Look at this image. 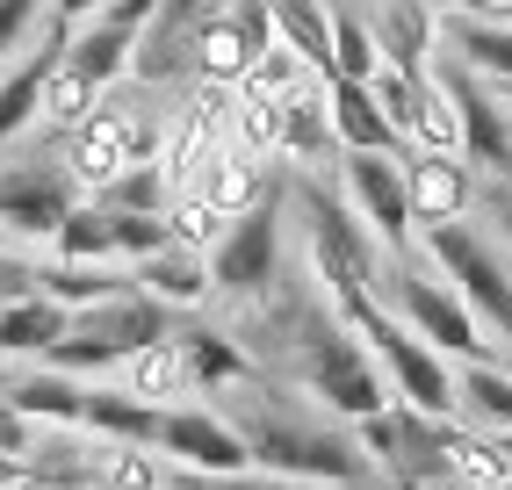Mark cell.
Listing matches in <instances>:
<instances>
[{"label":"cell","instance_id":"cell-21","mask_svg":"<svg viewBox=\"0 0 512 490\" xmlns=\"http://www.w3.org/2000/svg\"><path fill=\"white\" fill-rule=\"evenodd\" d=\"M80 433L101 440V447H152V440H159V411L138 404L130 390H116V382H87V397H80Z\"/></svg>","mask_w":512,"mask_h":490},{"label":"cell","instance_id":"cell-22","mask_svg":"<svg viewBox=\"0 0 512 490\" xmlns=\"http://www.w3.org/2000/svg\"><path fill=\"white\" fill-rule=\"evenodd\" d=\"M138 37L145 29H130L116 15H94V22H80L73 37H65V65H73L87 87H116L130 73V58H138Z\"/></svg>","mask_w":512,"mask_h":490},{"label":"cell","instance_id":"cell-27","mask_svg":"<svg viewBox=\"0 0 512 490\" xmlns=\"http://www.w3.org/2000/svg\"><path fill=\"white\" fill-rule=\"evenodd\" d=\"M123 289H138L130 282V267H87V260H37V296H51L58 310H94V303H109Z\"/></svg>","mask_w":512,"mask_h":490},{"label":"cell","instance_id":"cell-23","mask_svg":"<svg viewBox=\"0 0 512 490\" xmlns=\"http://www.w3.org/2000/svg\"><path fill=\"white\" fill-rule=\"evenodd\" d=\"M448 51L469 80L484 87H512V22L498 15H448Z\"/></svg>","mask_w":512,"mask_h":490},{"label":"cell","instance_id":"cell-33","mask_svg":"<svg viewBox=\"0 0 512 490\" xmlns=\"http://www.w3.org/2000/svg\"><path fill=\"white\" fill-rule=\"evenodd\" d=\"M166 454H152V447H101L94 440V490H159L166 483Z\"/></svg>","mask_w":512,"mask_h":490},{"label":"cell","instance_id":"cell-49","mask_svg":"<svg viewBox=\"0 0 512 490\" xmlns=\"http://www.w3.org/2000/svg\"><path fill=\"white\" fill-rule=\"evenodd\" d=\"M498 8H512V0H498Z\"/></svg>","mask_w":512,"mask_h":490},{"label":"cell","instance_id":"cell-18","mask_svg":"<svg viewBox=\"0 0 512 490\" xmlns=\"http://www.w3.org/2000/svg\"><path fill=\"white\" fill-rule=\"evenodd\" d=\"M80 397H87V382L58 375L44 361H29L22 375L0 382V404H8V411H22L29 426H65V433H80Z\"/></svg>","mask_w":512,"mask_h":490},{"label":"cell","instance_id":"cell-16","mask_svg":"<svg viewBox=\"0 0 512 490\" xmlns=\"http://www.w3.org/2000/svg\"><path fill=\"white\" fill-rule=\"evenodd\" d=\"M181 195H202V202H210L217 217L231 224V217H246V209H260V202L275 195V188H267V166H260L253 152H238V145H217L210 159L195 166V181H188Z\"/></svg>","mask_w":512,"mask_h":490},{"label":"cell","instance_id":"cell-32","mask_svg":"<svg viewBox=\"0 0 512 490\" xmlns=\"http://www.w3.org/2000/svg\"><path fill=\"white\" fill-rule=\"evenodd\" d=\"M311 80H318V73H311V65H303L296 51L267 44V51H260L253 65H246V80H238L231 94H238V101H267V109H282V101H289L296 87H311Z\"/></svg>","mask_w":512,"mask_h":490},{"label":"cell","instance_id":"cell-52","mask_svg":"<svg viewBox=\"0 0 512 490\" xmlns=\"http://www.w3.org/2000/svg\"><path fill=\"white\" fill-rule=\"evenodd\" d=\"M505 94H512V87H505Z\"/></svg>","mask_w":512,"mask_h":490},{"label":"cell","instance_id":"cell-36","mask_svg":"<svg viewBox=\"0 0 512 490\" xmlns=\"http://www.w3.org/2000/svg\"><path fill=\"white\" fill-rule=\"evenodd\" d=\"M325 15H332V80H375L383 73L368 15H354V8H325Z\"/></svg>","mask_w":512,"mask_h":490},{"label":"cell","instance_id":"cell-37","mask_svg":"<svg viewBox=\"0 0 512 490\" xmlns=\"http://www.w3.org/2000/svg\"><path fill=\"white\" fill-rule=\"evenodd\" d=\"M166 238L188 245V253H210V245L224 238V217L202 195H174V202H166Z\"/></svg>","mask_w":512,"mask_h":490},{"label":"cell","instance_id":"cell-41","mask_svg":"<svg viewBox=\"0 0 512 490\" xmlns=\"http://www.w3.org/2000/svg\"><path fill=\"white\" fill-rule=\"evenodd\" d=\"M101 8H109V0H51V29H58V37H73V29L94 22Z\"/></svg>","mask_w":512,"mask_h":490},{"label":"cell","instance_id":"cell-19","mask_svg":"<svg viewBox=\"0 0 512 490\" xmlns=\"http://www.w3.org/2000/svg\"><path fill=\"white\" fill-rule=\"evenodd\" d=\"M130 282H138L159 310H195V303L217 296V289H210V253H188V245H174V238L130 267Z\"/></svg>","mask_w":512,"mask_h":490},{"label":"cell","instance_id":"cell-40","mask_svg":"<svg viewBox=\"0 0 512 490\" xmlns=\"http://www.w3.org/2000/svg\"><path fill=\"white\" fill-rule=\"evenodd\" d=\"M29 440H37V426H29L22 411H8V404H0V462H22V454H29Z\"/></svg>","mask_w":512,"mask_h":490},{"label":"cell","instance_id":"cell-3","mask_svg":"<svg viewBox=\"0 0 512 490\" xmlns=\"http://www.w3.org/2000/svg\"><path fill=\"white\" fill-rule=\"evenodd\" d=\"M174 310H159L145 289H123V296H109V303H94V310H73V325H65V339L44 354V368H58V375H109V368H123L138 346H152V339H174Z\"/></svg>","mask_w":512,"mask_h":490},{"label":"cell","instance_id":"cell-44","mask_svg":"<svg viewBox=\"0 0 512 490\" xmlns=\"http://www.w3.org/2000/svg\"><path fill=\"white\" fill-rule=\"evenodd\" d=\"M426 8H433V15H491L498 0H426Z\"/></svg>","mask_w":512,"mask_h":490},{"label":"cell","instance_id":"cell-5","mask_svg":"<svg viewBox=\"0 0 512 490\" xmlns=\"http://www.w3.org/2000/svg\"><path fill=\"white\" fill-rule=\"evenodd\" d=\"M375 296H383V310L412 332V339H426L433 354H455V361H491V346H484V332H476V318H469V303L440 282V274L426 267V260H412V253H397L390 260V282H375Z\"/></svg>","mask_w":512,"mask_h":490},{"label":"cell","instance_id":"cell-13","mask_svg":"<svg viewBox=\"0 0 512 490\" xmlns=\"http://www.w3.org/2000/svg\"><path fill=\"white\" fill-rule=\"evenodd\" d=\"M73 173L65 166H44V159H29V166H8L0 173V231L8 238H58V224L73 217Z\"/></svg>","mask_w":512,"mask_h":490},{"label":"cell","instance_id":"cell-28","mask_svg":"<svg viewBox=\"0 0 512 490\" xmlns=\"http://www.w3.org/2000/svg\"><path fill=\"white\" fill-rule=\"evenodd\" d=\"M65 325H73V310H58L51 296H22L0 310V361H44L51 346L65 339Z\"/></svg>","mask_w":512,"mask_h":490},{"label":"cell","instance_id":"cell-47","mask_svg":"<svg viewBox=\"0 0 512 490\" xmlns=\"http://www.w3.org/2000/svg\"><path fill=\"white\" fill-rule=\"evenodd\" d=\"M491 15H498V22H512V8H491Z\"/></svg>","mask_w":512,"mask_h":490},{"label":"cell","instance_id":"cell-4","mask_svg":"<svg viewBox=\"0 0 512 490\" xmlns=\"http://www.w3.org/2000/svg\"><path fill=\"white\" fill-rule=\"evenodd\" d=\"M419 260L469 303L476 332L505 339V361H512V267H505L498 245L476 238L469 224H433V231H419Z\"/></svg>","mask_w":512,"mask_h":490},{"label":"cell","instance_id":"cell-39","mask_svg":"<svg viewBox=\"0 0 512 490\" xmlns=\"http://www.w3.org/2000/svg\"><path fill=\"white\" fill-rule=\"evenodd\" d=\"M22 296H37V260L0 245V303H22Z\"/></svg>","mask_w":512,"mask_h":490},{"label":"cell","instance_id":"cell-38","mask_svg":"<svg viewBox=\"0 0 512 490\" xmlns=\"http://www.w3.org/2000/svg\"><path fill=\"white\" fill-rule=\"evenodd\" d=\"M37 15H44V0H0V65L22 58V37L37 29Z\"/></svg>","mask_w":512,"mask_h":490},{"label":"cell","instance_id":"cell-43","mask_svg":"<svg viewBox=\"0 0 512 490\" xmlns=\"http://www.w3.org/2000/svg\"><path fill=\"white\" fill-rule=\"evenodd\" d=\"M217 490H318V483H289V476H260V469H246V476H224Z\"/></svg>","mask_w":512,"mask_h":490},{"label":"cell","instance_id":"cell-7","mask_svg":"<svg viewBox=\"0 0 512 490\" xmlns=\"http://www.w3.org/2000/svg\"><path fill=\"white\" fill-rule=\"evenodd\" d=\"M159 159V123L145 109H94L73 137H65V173H73V188L80 195H101L116 181V173L130 166H152Z\"/></svg>","mask_w":512,"mask_h":490},{"label":"cell","instance_id":"cell-10","mask_svg":"<svg viewBox=\"0 0 512 490\" xmlns=\"http://www.w3.org/2000/svg\"><path fill=\"white\" fill-rule=\"evenodd\" d=\"M275 44V29H267V8L260 0H238V8H224V15H202L195 29H188V65H195V80L202 87H238L246 80V65Z\"/></svg>","mask_w":512,"mask_h":490},{"label":"cell","instance_id":"cell-15","mask_svg":"<svg viewBox=\"0 0 512 490\" xmlns=\"http://www.w3.org/2000/svg\"><path fill=\"white\" fill-rule=\"evenodd\" d=\"M368 37H375V58L404 80H426L433 73V51H440V22L426 0H383L368 15Z\"/></svg>","mask_w":512,"mask_h":490},{"label":"cell","instance_id":"cell-11","mask_svg":"<svg viewBox=\"0 0 512 490\" xmlns=\"http://www.w3.org/2000/svg\"><path fill=\"white\" fill-rule=\"evenodd\" d=\"M152 454H166L174 469L217 476V483L253 469V462H246V440H238L231 418L210 411V404H166V411H159V440H152Z\"/></svg>","mask_w":512,"mask_h":490},{"label":"cell","instance_id":"cell-17","mask_svg":"<svg viewBox=\"0 0 512 490\" xmlns=\"http://www.w3.org/2000/svg\"><path fill=\"white\" fill-rule=\"evenodd\" d=\"M58 58H65V37L51 29V37L37 51H22L0 65V145H15L22 130H37V109H44V80L58 73Z\"/></svg>","mask_w":512,"mask_h":490},{"label":"cell","instance_id":"cell-29","mask_svg":"<svg viewBox=\"0 0 512 490\" xmlns=\"http://www.w3.org/2000/svg\"><path fill=\"white\" fill-rule=\"evenodd\" d=\"M174 346L188 361V382H195V390H210V397H224V390H238V382L260 375L246 354H238V339H224V332H174Z\"/></svg>","mask_w":512,"mask_h":490},{"label":"cell","instance_id":"cell-42","mask_svg":"<svg viewBox=\"0 0 512 490\" xmlns=\"http://www.w3.org/2000/svg\"><path fill=\"white\" fill-rule=\"evenodd\" d=\"M202 15H210V0H159L152 22H159V29H195Z\"/></svg>","mask_w":512,"mask_h":490},{"label":"cell","instance_id":"cell-50","mask_svg":"<svg viewBox=\"0 0 512 490\" xmlns=\"http://www.w3.org/2000/svg\"><path fill=\"white\" fill-rule=\"evenodd\" d=\"M505 209H512V195H505Z\"/></svg>","mask_w":512,"mask_h":490},{"label":"cell","instance_id":"cell-24","mask_svg":"<svg viewBox=\"0 0 512 490\" xmlns=\"http://www.w3.org/2000/svg\"><path fill=\"white\" fill-rule=\"evenodd\" d=\"M455 418H469V433H512V368L498 354L455 368Z\"/></svg>","mask_w":512,"mask_h":490},{"label":"cell","instance_id":"cell-30","mask_svg":"<svg viewBox=\"0 0 512 490\" xmlns=\"http://www.w3.org/2000/svg\"><path fill=\"white\" fill-rule=\"evenodd\" d=\"M51 260H87V267H123V245H116V209L101 202H73V217L58 224L51 238Z\"/></svg>","mask_w":512,"mask_h":490},{"label":"cell","instance_id":"cell-8","mask_svg":"<svg viewBox=\"0 0 512 490\" xmlns=\"http://www.w3.org/2000/svg\"><path fill=\"white\" fill-rule=\"evenodd\" d=\"M275 267H282V195H267L260 209L231 217L224 238L210 245V289L253 303V296L275 289Z\"/></svg>","mask_w":512,"mask_h":490},{"label":"cell","instance_id":"cell-14","mask_svg":"<svg viewBox=\"0 0 512 490\" xmlns=\"http://www.w3.org/2000/svg\"><path fill=\"white\" fill-rule=\"evenodd\" d=\"M404 202H412V231L462 224L476 202V173L462 159H440V152H404Z\"/></svg>","mask_w":512,"mask_h":490},{"label":"cell","instance_id":"cell-31","mask_svg":"<svg viewBox=\"0 0 512 490\" xmlns=\"http://www.w3.org/2000/svg\"><path fill=\"white\" fill-rule=\"evenodd\" d=\"M325 145H332V123H325V80H311V87H296V94L282 101V137H275V159L311 166Z\"/></svg>","mask_w":512,"mask_h":490},{"label":"cell","instance_id":"cell-35","mask_svg":"<svg viewBox=\"0 0 512 490\" xmlns=\"http://www.w3.org/2000/svg\"><path fill=\"white\" fill-rule=\"evenodd\" d=\"M87 202H101V209H123V217H166V202H174V188H166V173H159V159L152 166H130V173H116L101 195H87Z\"/></svg>","mask_w":512,"mask_h":490},{"label":"cell","instance_id":"cell-20","mask_svg":"<svg viewBox=\"0 0 512 490\" xmlns=\"http://www.w3.org/2000/svg\"><path fill=\"white\" fill-rule=\"evenodd\" d=\"M325 123H332V145L339 152H397L404 159V137L383 123L368 80H325Z\"/></svg>","mask_w":512,"mask_h":490},{"label":"cell","instance_id":"cell-51","mask_svg":"<svg viewBox=\"0 0 512 490\" xmlns=\"http://www.w3.org/2000/svg\"><path fill=\"white\" fill-rule=\"evenodd\" d=\"M0 382H8V375H0Z\"/></svg>","mask_w":512,"mask_h":490},{"label":"cell","instance_id":"cell-34","mask_svg":"<svg viewBox=\"0 0 512 490\" xmlns=\"http://www.w3.org/2000/svg\"><path fill=\"white\" fill-rule=\"evenodd\" d=\"M94 109H101V87H87V80L73 73V65L58 58V73L44 80V109H37V123H44V130H65V137H73V130H80V123H87Z\"/></svg>","mask_w":512,"mask_h":490},{"label":"cell","instance_id":"cell-6","mask_svg":"<svg viewBox=\"0 0 512 490\" xmlns=\"http://www.w3.org/2000/svg\"><path fill=\"white\" fill-rule=\"evenodd\" d=\"M455 418H426L412 404H383L375 418H361L354 440L361 454L375 462V476L383 483H404V490H433L448 483V447H455Z\"/></svg>","mask_w":512,"mask_h":490},{"label":"cell","instance_id":"cell-9","mask_svg":"<svg viewBox=\"0 0 512 490\" xmlns=\"http://www.w3.org/2000/svg\"><path fill=\"white\" fill-rule=\"evenodd\" d=\"M339 181H347L354 217L368 224V238L383 253H412V202H404V159L397 152H339Z\"/></svg>","mask_w":512,"mask_h":490},{"label":"cell","instance_id":"cell-12","mask_svg":"<svg viewBox=\"0 0 512 490\" xmlns=\"http://www.w3.org/2000/svg\"><path fill=\"white\" fill-rule=\"evenodd\" d=\"M433 80L455 101V130H462V166L491 173V181H512V123L498 109V94L484 80H469L462 65H433Z\"/></svg>","mask_w":512,"mask_h":490},{"label":"cell","instance_id":"cell-48","mask_svg":"<svg viewBox=\"0 0 512 490\" xmlns=\"http://www.w3.org/2000/svg\"><path fill=\"white\" fill-rule=\"evenodd\" d=\"M0 245H15V238H8V231H0Z\"/></svg>","mask_w":512,"mask_h":490},{"label":"cell","instance_id":"cell-26","mask_svg":"<svg viewBox=\"0 0 512 490\" xmlns=\"http://www.w3.org/2000/svg\"><path fill=\"white\" fill-rule=\"evenodd\" d=\"M260 8H267L275 44L296 51L318 80H332V15H325V0H260Z\"/></svg>","mask_w":512,"mask_h":490},{"label":"cell","instance_id":"cell-2","mask_svg":"<svg viewBox=\"0 0 512 490\" xmlns=\"http://www.w3.org/2000/svg\"><path fill=\"white\" fill-rule=\"evenodd\" d=\"M289 375H296V390L311 397L325 418H339V426H361V418H375L390 404V382H383V368H375V354L347 325H332V310L296 332Z\"/></svg>","mask_w":512,"mask_h":490},{"label":"cell","instance_id":"cell-25","mask_svg":"<svg viewBox=\"0 0 512 490\" xmlns=\"http://www.w3.org/2000/svg\"><path fill=\"white\" fill-rule=\"evenodd\" d=\"M116 390H130L138 404L166 411V404L195 397V382H188V361H181V346H174V339H152V346H138V354H130V361L116 368Z\"/></svg>","mask_w":512,"mask_h":490},{"label":"cell","instance_id":"cell-45","mask_svg":"<svg viewBox=\"0 0 512 490\" xmlns=\"http://www.w3.org/2000/svg\"><path fill=\"white\" fill-rule=\"evenodd\" d=\"M159 490H217V476H195V469H166Z\"/></svg>","mask_w":512,"mask_h":490},{"label":"cell","instance_id":"cell-1","mask_svg":"<svg viewBox=\"0 0 512 490\" xmlns=\"http://www.w3.org/2000/svg\"><path fill=\"white\" fill-rule=\"evenodd\" d=\"M253 382H238V390H231L224 418H231V433L246 440V462L260 476H289V483H318V490H375V483H383L347 426H332L318 404L260 397Z\"/></svg>","mask_w":512,"mask_h":490},{"label":"cell","instance_id":"cell-46","mask_svg":"<svg viewBox=\"0 0 512 490\" xmlns=\"http://www.w3.org/2000/svg\"><path fill=\"white\" fill-rule=\"evenodd\" d=\"M498 224H505V245H512V209H505V217H498Z\"/></svg>","mask_w":512,"mask_h":490}]
</instances>
